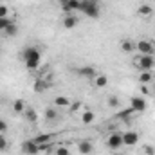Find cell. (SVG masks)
I'll list each match as a JSON object with an SVG mask.
<instances>
[{
	"label": "cell",
	"mask_w": 155,
	"mask_h": 155,
	"mask_svg": "<svg viewBox=\"0 0 155 155\" xmlns=\"http://www.w3.org/2000/svg\"><path fill=\"white\" fill-rule=\"evenodd\" d=\"M22 58H24V63L29 71L38 69L40 63H41V52H40L38 47H25L22 51Z\"/></svg>",
	"instance_id": "6da1fadb"
},
{
	"label": "cell",
	"mask_w": 155,
	"mask_h": 155,
	"mask_svg": "<svg viewBox=\"0 0 155 155\" xmlns=\"http://www.w3.org/2000/svg\"><path fill=\"white\" fill-rule=\"evenodd\" d=\"M85 16H88V18H92V20H96L97 16H99V5H97V2L96 0H81V9H79Z\"/></svg>",
	"instance_id": "7a4b0ae2"
},
{
	"label": "cell",
	"mask_w": 155,
	"mask_h": 155,
	"mask_svg": "<svg viewBox=\"0 0 155 155\" xmlns=\"http://www.w3.org/2000/svg\"><path fill=\"white\" fill-rule=\"evenodd\" d=\"M107 146L110 150H119L123 148V132H112L108 137H107Z\"/></svg>",
	"instance_id": "3957f363"
},
{
	"label": "cell",
	"mask_w": 155,
	"mask_h": 155,
	"mask_svg": "<svg viewBox=\"0 0 155 155\" xmlns=\"http://www.w3.org/2000/svg\"><path fill=\"white\" fill-rule=\"evenodd\" d=\"M135 51H139L141 54H148V56H153L155 52V45L150 40H139L135 43Z\"/></svg>",
	"instance_id": "277c9868"
},
{
	"label": "cell",
	"mask_w": 155,
	"mask_h": 155,
	"mask_svg": "<svg viewBox=\"0 0 155 155\" xmlns=\"http://www.w3.org/2000/svg\"><path fill=\"white\" fill-rule=\"evenodd\" d=\"M141 71H152L155 67V58L153 56H148V54H141V58L137 60L135 63Z\"/></svg>",
	"instance_id": "5b68a950"
},
{
	"label": "cell",
	"mask_w": 155,
	"mask_h": 155,
	"mask_svg": "<svg viewBox=\"0 0 155 155\" xmlns=\"http://www.w3.org/2000/svg\"><path fill=\"white\" fill-rule=\"evenodd\" d=\"M76 74L79 78H85V79H94L97 76V71L92 65H83V67H78L76 69Z\"/></svg>",
	"instance_id": "8992f818"
},
{
	"label": "cell",
	"mask_w": 155,
	"mask_h": 155,
	"mask_svg": "<svg viewBox=\"0 0 155 155\" xmlns=\"http://www.w3.org/2000/svg\"><path fill=\"white\" fill-rule=\"evenodd\" d=\"M130 107L134 108V112H144L146 110V99L143 96H134L130 99Z\"/></svg>",
	"instance_id": "52a82bcc"
},
{
	"label": "cell",
	"mask_w": 155,
	"mask_h": 155,
	"mask_svg": "<svg viewBox=\"0 0 155 155\" xmlns=\"http://www.w3.org/2000/svg\"><path fill=\"white\" fill-rule=\"evenodd\" d=\"M139 143V134L130 130V132H123V144L124 146H135Z\"/></svg>",
	"instance_id": "ba28073f"
},
{
	"label": "cell",
	"mask_w": 155,
	"mask_h": 155,
	"mask_svg": "<svg viewBox=\"0 0 155 155\" xmlns=\"http://www.w3.org/2000/svg\"><path fill=\"white\" fill-rule=\"evenodd\" d=\"M22 152L25 155H38V144L33 139H29V141H25L22 144Z\"/></svg>",
	"instance_id": "9c48e42d"
},
{
	"label": "cell",
	"mask_w": 155,
	"mask_h": 155,
	"mask_svg": "<svg viewBox=\"0 0 155 155\" xmlns=\"http://www.w3.org/2000/svg\"><path fill=\"white\" fill-rule=\"evenodd\" d=\"M61 9L65 13H74V11H79L81 9V0H67V4L61 5Z\"/></svg>",
	"instance_id": "30bf717a"
},
{
	"label": "cell",
	"mask_w": 155,
	"mask_h": 155,
	"mask_svg": "<svg viewBox=\"0 0 155 155\" xmlns=\"http://www.w3.org/2000/svg\"><path fill=\"white\" fill-rule=\"evenodd\" d=\"M92 150H94V144H92L90 141H81V143L78 144V152L81 155H90Z\"/></svg>",
	"instance_id": "8fae6325"
},
{
	"label": "cell",
	"mask_w": 155,
	"mask_h": 155,
	"mask_svg": "<svg viewBox=\"0 0 155 155\" xmlns=\"http://www.w3.org/2000/svg\"><path fill=\"white\" fill-rule=\"evenodd\" d=\"M78 16H74V15H67L65 18H63V27L65 29H74V27H78Z\"/></svg>",
	"instance_id": "7c38bea8"
},
{
	"label": "cell",
	"mask_w": 155,
	"mask_h": 155,
	"mask_svg": "<svg viewBox=\"0 0 155 155\" xmlns=\"http://www.w3.org/2000/svg\"><path fill=\"white\" fill-rule=\"evenodd\" d=\"M33 141L36 144H45V143H52L54 141V135L52 134H38L36 137H33Z\"/></svg>",
	"instance_id": "4fadbf2b"
},
{
	"label": "cell",
	"mask_w": 155,
	"mask_h": 155,
	"mask_svg": "<svg viewBox=\"0 0 155 155\" xmlns=\"http://www.w3.org/2000/svg\"><path fill=\"white\" fill-rule=\"evenodd\" d=\"M153 81V72L152 71H141L139 74V83L141 85H150Z\"/></svg>",
	"instance_id": "5bb4252c"
},
{
	"label": "cell",
	"mask_w": 155,
	"mask_h": 155,
	"mask_svg": "<svg viewBox=\"0 0 155 155\" xmlns=\"http://www.w3.org/2000/svg\"><path fill=\"white\" fill-rule=\"evenodd\" d=\"M27 110V107H25V101L24 99H15L13 101V112L15 114H24Z\"/></svg>",
	"instance_id": "9a60e30c"
},
{
	"label": "cell",
	"mask_w": 155,
	"mask_h": 155,
	"mask_svg": "<svg viewBox=\"0 0 155 155\" xmlns=\"http://www.w3.org/2000/svg\"><path fill=\"white\" fill-rule=\"evenodd\" d=\"M47 87H49V81H45L43 78H38V79L35 81V85H33V90H35V92H38V94H41Z\"/></svg>",
	"instance_id": "2e32d148"
},
{
	"label": "cell",
	"mask_w": 155,
	"mask_h": 155,
	"mask_svg": "<svg viewBox=\"0 0 155 155\" xmlns=\"http://www.w3.org/2000/svg\"><path fill=\"white\" fill-rule=\"evenodd\" d=\"M54 107H61V108H69L71 107V99L65 96H56L54 97Z\"/></svg>",
	"instance_id": "e0dca14e"
},
{
	"label": "cell",
	"mask_w": 155,
	"mask_h": 155,
	"mask_svg": "<svg viewBox=\"0 0 155 155\" xmlns=\"http://www.w3.org/2000/svg\"><path fill=\"white\" fill-rule=\"evenodd\" d=\"M92 81H94V85H96L97 88H105V87L108 85V78H107V74H97Z\"/></svg>",
	"instance_id": "ac0fdd59"
},
{
	"label": "cell",
	"mask_w": 155,
	"mask_h": 155,
	"mask_svg": "<svg viewBox=\"0 0 155 155\" xmlns=\"http://www.w3.org/2000/svg\"><path fill=\"white\" fill-rule=\"evenodd\" d=\"M96 121V114L92 112V110H85L83 114H81V123L83 124H92Z\"/></svg>",
	"instance_id": "d6986e66"
},
{
	"label": "cell",
	"mask_w": 155,
	"mask_h": 155,
	"mask_svg": "<svg viewBox=\"0 0 155 155\" xmlns=\"http://www.w3.org/2000/svg\"><path fill=\"white\" fill-rule=\"evenodd\" d=\"M43 116H45V119H47V121L54 123V121L58 119V110H56L54 107H47V108H45V114H43Z\"/></svg>",
	"instance_id": "ffe728a7"
},
{
	"label": "cell",
	"mask_w": 155,
	"mask_h": 155,
	"mask_svg": "<svg viewBox=\"0 0 155 155\" xmlns=\"http://www.w3.org/2000/svg\"><path fill=\"white\" fill-rule=\"evenodd\" d=\"M152 13H153V9H152V5H148V4H141L139 9H137V15H139V16H152Z\"/></svg>",
	"instance_id": "44dd1931"
},
{
	"label": "cell",
	"mask_w": 155,
	"mask_h": 155,
	"mask_svg": "<svg viewBox=\"0 0 155 155\" xmlns=\"http://www.w3.org/2000/svg\"><path fill=\"white\" fill-rule=\"evenodd\" d=\"M119 47H121L123 52H132V51H135V43H134L132 40H123V41L119 43Z\"/></svg>",
	"instance_id": "7402d4cb"
},
{
	"label": "cell",
	"mask_w": 155,
	"mask_h": 155,
	"mask_svg": "<svg viewBox=\"0 0 155 155\" xmlns=\"http://www.w3.org/2000/svg\"><path fill=\"white\" fill-rule=\"evenodd\" d=\"M18 35V25L13 22L11 25H7L5 27V31H4V36H7V38H13V36H16Z\"/></svg>",
	"instance_id": "603a6c76"
},
{
	"label": "cell",
	"mask_w": 155,
	"mask_h": 155,
	"mask_svg": "<svg viewBox=\"0 0 155 155\" xmlns=\"http://www.w3.org/2000/svg\"><path fill=\"white\" fill-rule=\"evenodd\" d=\"M24 114H25V119H27L29 123H33V124H35V123H38V114H36V110H35V108H27Z\"/></svg>",
	"instance_id": "cb8c5ba5"
},
{
	"label": "cell",
	"mask_w": 155,
	"mask_h": 155,
	"mask_svg": "<svg viewBox=\"0 0 155 155\" xmlns=\"http://www.w3.org/2000/svg\"><path fill=\"white\" fill-rule=\"evenodd\" d=\"M135 112H134V108L132 107H128V108H124V110H121L119 112V119L121 121H130V117L134 116Z\"/></svg>",
	"instance_id": "d4e9b609"
},
{
	"label": "cell",
	"mask_w": 155,
	"mask_h": 155,
	"mask_svg": "<svg viewBox=\"0 0 155 155\" xmlns=\"http://www.w3.org/2000/svg\"><path fill=\"white\" fill-rule=\"evenodd\" d=\"M52 150V143H45V144H38V155H47Z\"/></svg>",
	"instance_id": "484cf974"
},
{
	"label": "cell",
	"mask_w": 155,
	"mask_h": 155,
	"mask_svg": "<svg viewBox=\"0 0 155 155\" xmlns=\"http://www.w3.org/2000/svg\"><path fill=\"white\" fill-rule=\"evenodd\" d=\"M11 24H13V20H11L9 16H7V18H0V33H4V31H5V27H7V25H11Z\"/></svg>",
	"instance_id": "4316f807"
},
{
	"label": "cell",
	"mask_w": 155,
	"mask_h": 155,
	"mask_svg": "<svg viewBox=\"0 0 155 155\" xmlns=\"http://www.w3.org/2000/svg\"><path fill=\"white\" fill-rule=\"evenodd\" d=\"M107 103H108V107H112V108H119V107H121V103H119V99H117L116 96H110Z\"/></svg>",
	"instance_id": "83f0119b"
},
{
	"label": "cell",
	"mask_w": 155,
	"mask_h": 155,
	"mask_svg": "<svg viewBox=\"0 0 155 155\" xmlns=\"http://www.w3.org/2000/svg\"><path fill=\"white\" fill-rule=\"evenodd\" d=\"M56 155H71V152H69L67 146H58L56 148Z\"/></svg>",
	"instance_id": "f1b7e54d"
},
{
	"label": "cell",
	"mask_w": 155,
	"mask_h": 155,
	"mask_svg": "<svg viewBox=\"0 0 155 155\" xmlns=\"http://www.w3.org/2000/svg\"><path fill=\"white\" fill-rule=\"evenodd\" d=\"M143 152H144V155H155V146H152V144H146V146L143 148Z\"/></svg>",
	"instance_id": "f546056e"
},
{
	"label": "cell",
	"mask_w": 155,
	"mask_h": 155,
	"mask_svg": "<svg viewBox=\"0 0 155 155\" xmlns=\"http://www.w3.org/2000/svg\"><path fill=\"white\" fill-rule=\"evenodd\" d=\"M9 16V7L7 5H0V18H7Z\"/></svg>",
	"instance_id": "4dcf8cb0"
},
{
	"label": "cell",
	"mask_w": 155,
	"mask_h": 155,
	"mask_svg": "<svg viewBox=\"0 0 155 155\" xmlns=\"http://www.w3.org/2000/svg\"><path fill=\"white\" fill-rule=\"evenodd\" d=\"M7 150V141L4 135H0V152H5Z\"/></svg>",
	"instance_id": "1f68e13d"
},
{
	"label": "cell",
	"mask_w": 155,
	"mask_h": 155,
	"mask_svg": "<svg viewBox=\"0 0 155 155\" xmlns=\"http://www.w3.org/2000/svg\"><path fill=\"white\" fill-rule=\"evenodd\" d=\"M7 130H9V126H7V123H5L4 119H0V135H2V134H5Z\"/></svg>",
	"instance_id": "d6a6232c"
},
{
	"label": "cell",
	"mask_w": 155,
	"mask_h": 155,
	"mask_svg": "<svg viewBox=\"0 0 155 155\" xmlns=\"http://www.w3.org/2000/svg\"><path fill=\"white\" fill-rule=\"evenodd\" d=\"M81 107H83V105H81L79 101H76V103H71V107H69V108H71V112H78Z\"/></svg>",
	"instance_id": "836d02e7"
},
{
	"label": "cell",
	"mask_w": 155,
	"mask_h": 155,
	"mask_svg": "<svg viewBox=\"0 0 155 155\" xmlns=\"http://www.w3.org/2000/svg\"><path fill=\"white\" fill-rule=\"evenodd\" d=\"M141 94H143V96H148V94H150L148 85H141Z\"/></svg>",
	"instance_id": "e575fe53"
},
{
	"label": "cell",
	"mask_w": 155,
	"mask_h": 155,
	"mask_svg": "<svg viewBox=\"0 0 155 155\" xmlns=\"http://www.w3.org/2000/svg\"><path fill=\"white\" fill-rule=\"evenodd\" d=\"M63 4H67V0H60V5H63Z\"/></svg>",
	"instance_id": "d590c367"
},
{
	"label": "cell",
	"mask_w": 155,
	"mask_h": 155,
	"mask_svg": "<svg viewBox=\"0 0 155 155\" xmlns=\"http://www.w3.org/2000/svg\"><path fill=\"white\" fill-rule=\"evenodd\" d=\"M96 2H99V0H96Z\"/></svg>",
	"instance_id": "8d00e7d4"
}]
</instances>
